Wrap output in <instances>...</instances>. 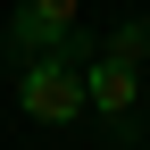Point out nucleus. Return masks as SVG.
<instances>
[{
  "instance_id": "obj_1",
  "label": "nucleus",
  "mask_w": 150,
  "mask_h": 150,
  "mask_svg": "<svg viewBox=\"0 0 150 150\" xmlns=\"http://www.w3.org/2000/svg\"><path fill=\"white\" fill-rule=\"evenodd\" d=\"M17 108H25L33 125H83V67L33 59L25 75H17Z\"/></svg>"
},
{
  "instance_id": "obj_2",
  "label": "nucleus",
  "mask_w": 150,
  "mask_h": 150,
  "mask_svg": "<svg viewBox=\"0 0 150 150\" xmlns=\"http://www.w3.org/2000/svg\"><path fill=\"white\" fill-rule=\"evenodd\" d=\"M83 108L92 117H108L117 134H134V108H142V67H125V59H92L83 67Z\"/></svg>"
},
{
  "instance_id": "obj_3",
  "label": "nucleus",
  "mask_w": 150,
  "mask_h": 150,
  "mask_svg": "<svg viewBox=\"0 0 150 150\" xmlns=\"http://www.w3.org/2000/svg\"><path fill=\"white\" fill-rule=\"evenodd\" d=\"M108 59H125V67H150V17H125V25L108 33Z\"/></svg>"
},
{
  "instance_id": "obj_4",
  "label": "nucleus",
  "mask_w": 150,
  "mask_h": 150,
  "mask_svg": "<svg viewBox=\"0 0 150 150\" xmlns=\"http://www.w3.org/2000/svg\"><path fill=\"white\" fill-rule=\"evenodd\" d=\"M25 17H42V25H83V0H17Z\"/></svg>"
}]
</instances>
